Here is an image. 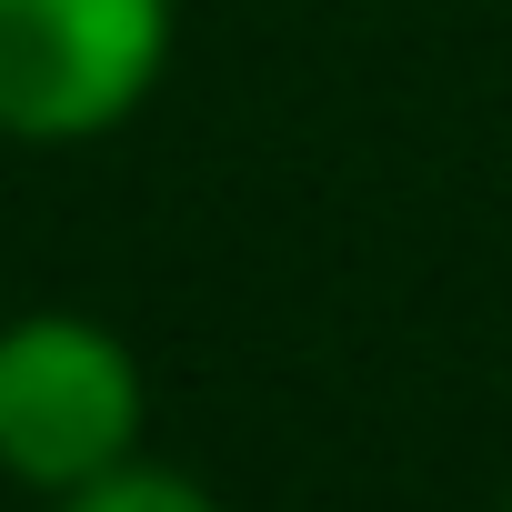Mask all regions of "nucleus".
Wrapping results in <instances>:
<instances>
[{"label":"nucleus","mask_w":512,"mask_h":512,"mask_svg":"<svg viewBox=\"0 0 512 512\" xmlns=\"http://www.w3.org/2000/svg\"><path fill=\"white\" fill-rule=\"evenodd\" d=\"M151 442V372L101 312H11L0 322V482L61 502Z\"/></svg>","instance_id":"obj_1"},{"label":"nucleus","mask_w":512,"mask_h":512,"mask_svg":"<svg viewBox=\"0 0 512 512\" xmlns=\"http://www.w3.org/2000/svg\"><path fill=\"white\" fill-rule=\"evenodd\" d=\"M181 0H0V141L91 151L171 81Z\"/></svg>","instance_id":"obj_2"},{"label":"nucleus","mask_w":512,"mask_h":512,"mask_svg":"<svg viewBox=\"0 0 512 512\" xmlns=\"http://www.w3.org/2000/svg\"><path fill=\"white\" fill-rule=\"evenodd\" d=\"M51 512H231L201 472H181V462H121V472H101V482H81V492H61Z\"/></svg>","instance_id":"obj_3"},{"label":"nucleus","mask_w":512,"mask_h":512,"mask_svg":"<svg viewBox=\"0 0 512 512\" xmlns=\"http://www.w3.org/2000/svg\"><path fill=\"white\" fill-rule=\"evenodd\" d=\"M502 512H512V492H502Z\"/></svg>","instance_id":"obj_4"}]
</instances>
